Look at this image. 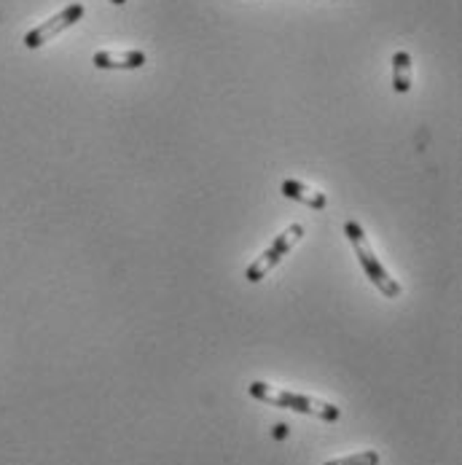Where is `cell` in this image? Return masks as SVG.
I'll return each instance as SVG.
<instances>
[{"mask_svg":"<svg viewBox=\"0 0 462 465\" xmlns=\"http://www.w3.org/2000/svg\"><path fill=\"white\" fill-rule=\"evenodd\" d=\"M248 393L266 404V407H277V409H291V412H299V415H309V417H318V420H326V423H336L342 417L339 407L334 404H326V401H318L312 396H301V393H288V390H277L266 382H250L248 385Z\"/></svg>","mask_w":462,"mask_h":465,"instance_id":"obj_1","label":"cell"},{"mask_svg":"<svg viewBox=\"0 0 462 465\" xmlns=\"http://www.w3.org/2000/svg\"><path fill=\"white\" fill-rule=\"evenodd\" d=\"M344 234H347V240L353 242V248H355V253H358V261H361L366 277H369L388 299H398V296H401V285L396 283V277L388 275V269L382 267V261L374 256V250H371V245H369L363 229H361L355 221H347V224H344Z\"/></svg>","mask_w":462,"mask_h":465,"instance_id":"obj_2","label":"cell"},{"mask_svg":"<svg viewBox=\"0 0 462 465\" xmlns=\"http://www.w3.org/2000/svg\"><path fill=\"white\" fill-rule=\"evenodd\" d=\"M301 237H304V226H301V224L288 226V229H285V232H283V234H280V237H277V240H275V242H272V245H269V248H266V250H264V253H261V256L248 267L245 277H248L250 283H261V280H264V277H266V275H269V272H272V269H275V267H277V264H280V261L293 250V245H296Z\"/></svg>","mask_w":462,"mask_h":465,"instance_id":"obj_3","label":"cell"},{"mask_svg":"<svg viewBox=\"0 0 462 465\" xmlns=\"http://www.w3.org/2000/svg\"><path fill=\"white\" fill-rule=\"evenodd\" d=\"M83 13H86V5H83V3H70V5H65L59 13H54L51 19H46L43 24H38V27H32L30 32H24L22 43H24L27 48H40V46H46L51 38H57L59 32H65L67 27H73L75 22H81Z\"/></svg>","mask_w":462,"mask_h":465,"instance_id":"obj_4","label":"cell"},{"mask_svg":"<svg viewBox=\"0 0 462 465\" xmlns=\"http://www.w3.org/2000/svg\"><path fill=\"white\" fill-rule=\"evenodd\" d=\"M94 67L100 70H140L145 65V54L137 48L129 51H94Z\"/></svg>","mask_w":462,"mask_h":465,"instance_id":"obj_5","label":"cell"},{"mask_svg":"<svg viewBox=\"0 0 462 465\" xmlns=\"http://www.w3.org/2000/svg\"><path fill=\"white\" fill-rule=\"evenodd\" d=\"M280 191L288 199H296V202H301V205H307L312 210H326L328 207V197L323 191H315V189H309V186H304L299 180H283Z\"/></svg>","mask_w":462,"mask_h":465,"instance_id":"obj_6","label":"cell"},{"mask_svg":"<svg viewBox=\"0 0 462 465\" xmlns=\"http://www.w3.org/2000/svg\"><path fill=\"white\" fill-rule=\"evenodd\" d=\"M412 89V54L396 51L393 54V92L406 94Z\"/></svg>","mask_w":462,"mask_h":465,"instance_id":"obj_7","label":"cell"},{"mask_svg":"<svg viewBox=\"0 0 462 465\" xmlns=\"http://www.w3.org/2000/svg\"><path fill=\"white\" fill-rule=\"evenodd\" d=\"M323 465H379V452L366 450V452H358V455H350V458H339V461H328V463Z\"/></svg>","mask_w":462,"mask_h":465,"instance_id":"obj_8","label":"cell"},{"mask_svg":"<svg viewBox=\"0 0 462 465\" xmlns=\"http://www.w3.org/2000/svg\"><path fill=\"white\" fill-rule=\"evenodd\" d=\"M110 3H113V5H124L126 0H110Z\"/></svg>","mask_w":462,"mask_h":465,"instance_id":"obj_9","label":"cell"}]
</instances>
